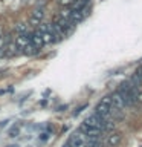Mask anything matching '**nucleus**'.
Here are the masks:
<instances>
[{
  "instance_id": "6",
  "label": "nucleus",
  "mask_w": 142,
  "mask_h": 147,
  "mask_svg": "<svg viewBox=\"0 0 142 147\" xmlns=\"http://www.w3.org/2000/svg\"><path fill=\"white\" fill-rule=\"evenodd\" d=\"M40 52V49L38 48H35V46H32V45H27L25 51H23V54H26V55H37Z\"/></svg>"
},
{
  "instance_id": "11",
  "label": "nucleus",
  "mask_w": 142,
  "mask_h": 147,
  "mask_svg": "<svg viewBox=\"0 0 142 147\" xmlns=\"http://www.w3.org/2000/svg\"><path fill=\"white\" fill-rule=\"evenodd\" d=\"M9 121H8V119H5V121H2V123H0V127H5V126H6V124H8Z\"/></svg>"
},
{
  "instance_id": "9",
  "label": "nucleus",
  "mask_w": 142,
  "mask_h": 147,
  "mask_svg": "<svg viewBox=\"0 0 142 147\" xmlns=\"http://www.w3.org/2000/svg\"><path fill=\"white\" fill-rule=\"evenodd\" d=\"M86 107H87V106H86V104H82V106H81V107H78V109L75 110V112H73V117H76V115H80V113H81V112H82V110H84Z\"/></svg>"
},
{
  "instance_id": "5",
  "label": "nucleus",
  "mask_w": 142,
  "mask_h": 147,
  "mask_svg": "<svg viewBox=\"0 0 142 147\" xmlns=\"http://www.w3.org/2000/svg\"><path fill=\"white\" fill-rule=\"evenodd\" d=\"M15 32H17V35H25L31 31H29V26L27 25H25V23H18V25H15Z\"/></svg>"
},
{
  "instance_id": "8",
  "label": "nucleus",
  "mask_w": 142,
  "mask_h": 147,
  "mask_svg": "<svg viewBox=\"0 0 142 147\" xmlns=\"http://www.w3.org/2000/svg\"><path fill=\"white\" fill-rule=\"evenodd\" d=\"M18 133H20V127H18V126H14L11 130H9V136H12V138H14V136H17Z\"/></svg>"
},
{
  "instance_id": "7",
  "label": "nucleus",
  "mask_w": 142,
  "mask_h": 147,
  "mask_svg": "<svg viewBox=\"0 0 142 147\" xmlns=\"http://www.w3.org/2000/svg\"><path fill=\"white\" fill-rule=\"evenodd\" d=\"M43 17H44V14L41 12V11H38V9H35L34 12H32V18H37V20H43Z\"/></svg>"
},
{
  "instance_id": "2",
  "label": "nucleus",
  "mask_w": 142,
  "mask_h": 147,
  "mask_svg": "<svg viewBox=\"0 0 142 147\" xmlns=\"http://www.w3.org/2000/svg\"><path fill=\"white\" fill-rule=\"evenodd\" d=\"M110 106H113V107H118V109H124V107H125L122 96L119 95L118 92H115V94L110 95Z\"/></svg>"
},
{
  "instance_id": "4",
  "label": "nucleus",
  "mask_w": 142,
  "mask_h": 147,
  "mask_svg": "<svg viewBox=\"0 0 142 147\" xmlns=\"http://www.w3.org/2000/svg\"><path fill=\"white\" fill-rule=\"evenodd\" d=\"M102 121L104 119L99 117V115H96V113H93V115H90L89 118L86 119L84 123H87V124H90V126H95V127H99L101 124H102Z\"/></svg>"
},
{
  "instance_id": "12",
  "label": "nucleus",
  "mask_w": 142,
  "mask_h": 147,
  "mask_svg": "<svg viewBox=\"0 0 142 147\" xmlns=\"http://www.w3.org/2000/svg\"><path fill=\"white\" fill-rule=\"evenodd\" d=\"M136 101H139V103H142V94H137V98Z\"/></svg>"
},
{
  "instance_id": "3",
  "label": "nucleus",
  "mask_w": 142,
  "mask_h": 147,
  "mask_svg": "<svg viewBox=\"0 0 142 147\" xmlns=\"http://www.w3.org/2000/svg\"><path fill=\"white\" fill-rule=\"evenodd\" d=\"M15 45L18 46V49H25L27 45H31V38H29V32L25 35H17L15 38Z\"/></svg>"
},
{
  "instance_id": "13",
  "label": "nucleus",
  "mask_w": 142,
  "mask_h": 147,
  "mask_svg": "<svg viewBox=\"0 0 142 147\" xmlns=\"http://www.w3.org/2000/svg\"><path fill=\"white\" fill-rule=\"evenodd\" d=\"M0 37H2V35H0Z\"/></svg>"
},
{
  "instance_id": "1",
  "label": "nucleus",
  "mask_w": 142,
  "mask_h": 147,
  "mask_svg": "<svg viewBox=\"0 0 142 147\" xmlns=\"http://www.w3.org/2000/svg\"><path fill=\"white\" fill-rule=\"evenodd\" d=\"M122 140V136H121V133H118V132H110L109 135H107V140H105V144H107L109 147H116L119 146V142H121Z\"/></svg>"
},
{
  "instance_id": "10",
  "label": "nucleus",
  "mask_w": 142,
  "mask_h": 147,
  "mask_svg": "<svg viewBox=\"0 0 142 147\" xmlns=\"http://www.w3.org/2000/svg\"><path fill=\"white\" fill-rule=\"evenodd\" d=\"M48 138H49V133H41V135H40V140L41 141H46Z\"/></svg>"
}]
</instances>
